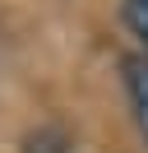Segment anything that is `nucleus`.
Returning a JSON list of instances; mask_svg holds the SVG:
<instances>
[{"mask_svg":"<svg viewBox=\"0 0 148 153\" xmlns=\"http://www.w3.org/2000/svg\"><path fill=\"white\" fill-rule=\"evenodd\" d=\"M120 84H125L130 121H134L139 139L148 144V56H144V51H130V56H120Z\"/></svg>","mask_w":148,"mask_h":153,"instance_id":"nucleus-1","label":"nucleus"},{"mask_svg":"<svg viewBox=\"0 0 148 153\" xmlns=\"http://www.w3.org/2000/svg\"><path fill=\"white\" fill-rule=\"evenodd\" d=\"M70 149H74V130L65 121L33 125V130L23 134V144H18V153H70Z\"/></svg>","mask_w":148,"mask_h":153,"instance_id":"nucleus-2","label":"nucleus"},{"mask_svg":"<svg viewBox=\"0 0 148 153\" xmlns=\"http://www.w3.org/2000/svg\"><path fill=\"white\" fill-rule=\"evenodd\" d=\"M120 23L139 42V51L148 56V0H120Z\"/></svg>","mask_w":148,"mask_h":153,"instance_id":"nucleus-3","label":"nucleus"}]
</instances>
